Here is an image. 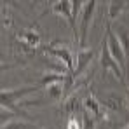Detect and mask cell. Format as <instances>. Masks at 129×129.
Segmentation results:
<instances>
[{"mask_svg": "<svg viewBox=\"0 0 129 129\" xmlns=\"http://www.w3.org/2000/svg\"><path fill=\"white\" fill-rule=\"evenodd\" d=\"M107 45H108V51H110V54L113 56V59H117L119 63L122 64L124 63V54H122V45L119 42V39L108 30V39H107Z\"/></svg>", "mask_w": 129, "mask_h": 129, "instance_id": "cell-1", "label": "cell"}, {"mask_svg": "<svg viewBox=\"0 0 129 129\" xmlns=\"http://www.w3.org/2000/svg\"><path fill=\"white\" fill-rule=\"evenodd\" d=\"M101 64H103V68H112V70H115V73L122 79V72H120V68L117 66V63L113 61V56H112V54H110V51H108L107 40L103 42V56H101Z\"/></svg>", "mask_w": 129, "mask_h": 129, "instance_id": "cell-2", "label": "cell"}, {"mask_svg": "<svg viewBox=\"0 0 129 129\" xmlns=\"http://www.w3.org/2000/svg\"><path fill=\"white\" fill-rule=\"evenodd\" d=\"M18 39H19L26 47H35V45L39 44V33H35V31H21V33L18 35Z\"/></svg>", "mask_w": 129, "mask_h": 129, "instance_id": "cell-3", "label": "cell"}, {"mask_svg": "<svg viewBox=\"0 0 129 129\" xmlns=\"http://www.w3.org/2000/svg\"><path fill=\"white\" fill-rule=\"evenodd\" d=\"M94 2H89L86 7V11H84V18H82V45H84V42H86V35H87V23H89V19H91V14H92V11H94Z\"/></svg>", "mask_w": 129, "mask_h": 129, "instance_id": "cell-4", "label": "cell"}, {"mask_svg": "<svg viewBox=\"0 0 129 129\" xmlns=\"http://www.w3.org/2000/svg\"><path fill=\"white\" fill-rule=\"evenodd\" d=\"M92 58V51H80L79 52V66H77V73L82 72L86 68V64L89 63V59Z\"/></svg>", "mask_w": 129, "mask_h": 129, "instance_id": "cell-5", "label": "cell"}, {"mask_svg": "<svg viewBox=\"0 0 129 129\" xmlns=\"http://www.w3.org/2000/svg\"><path fill=\"white\" fill-rule=\"evenodd\" d=\"M52 52H54L56 56L63 58V59H64V63L68 64V68L72 70V58H70V52H68L66 49H52Z\"/></svg>", "mask_w": 129, "mask_h": 129, "instance_id": "cell-6", "label": "cell"}, {"mask_svg": "<svg viewBox=\"0 0 129 129\" xmlns=\"http://www.w3.org/2000/svg\"><path fill=\"white\" fill-rule=\"evenodd\" d=\"M124 7V2H113L112 7H110V18H115V14Z\"/></svg>", "mask_w": 129, "mask_h": 129, "instance_id": "cell-7", "label": "cell"}, {"mask_svg": "<svg viewBox=\"0 0 129 129\" xmlns=\"http://www.w3.org/2000/svg\"><path fill=\"white\" fill-rule=\"evenodd\" d=\"M86 107L91 108V112H92L94 115H98V103L94 101V98H87L86 100Z\"/></svg>", "mask_w": 129, "mask_h": 129, "instance_id": "cell-8", "label": "cell"}, {"mask_svg": "<svg viewBox=\"0 0 129 129\" xmlns=\"http://www.w3.org/2000/svg\"><path fill=\"white\" fill-rule=\"evenodd\" d=\"M68 129H79V122L77 120H70L68 122Z\"/></svg>", "mask_w": 129, "mask_h": 129, "instance_id": "cell-9", "label": "cell"}]
</instances>
